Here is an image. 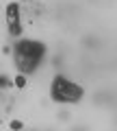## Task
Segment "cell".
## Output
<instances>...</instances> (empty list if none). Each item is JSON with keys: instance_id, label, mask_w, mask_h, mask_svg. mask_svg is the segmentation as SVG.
I'll return each mask as SVG.
<instances>
[{"instance_id": "1", "label": "cell", "mask_w": 117, "mask_h": 131, "mask_svg": "<svg viewBox=\"0 0 117 131\" xmlns=\"http://www.w3.org/2000/svg\"><path fill=\"white\" fill-rule=\"evenodd\" d=\"M43 96L50 105H67V107H82V103L89 98L87 85L82 81L67 74V70H52L41 85Z\"/></svg>"}, {"instance_id": "2", "label": "cell", "mask_w": 117, "mask_h": 131, "mask_svg": "<svg viewBox=\"0 0 117 131\" xmlns=\"http://www.w3.org/2000/svg\"><path fill=\"white\" fill-rule=\"evenodd\" d=\"M0 28L7 39H20L28 33V18L24 0H2L0 5Z\"/></svg>"}]
</instances>
